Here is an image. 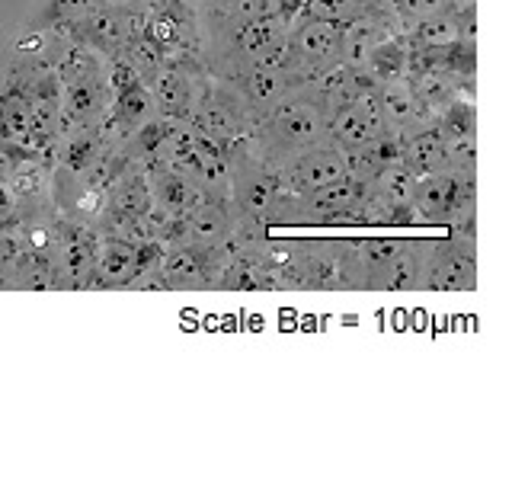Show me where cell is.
Here are the masks:
<instances>
[{
  "label": "cell",
  "mask_w": 512,
  "mask_h": 480,
  "mask_svg": "<svg viewBox=\"0 0 512 480\" xmlns=\"http://www.w3.org/2000/svg\"><path fill=\"white\" fill-rule=\"evenodd\" d=\"M327 116L330 112L314 100L308 87L301 84L292 93H285L266 116L256 119L247 141H250L253 154L263 157L266 164L276 170L285 164V160H292L301 151L314 148V144L330 141Z\"/></svg>",
  "instance_id": "6da1fadb"
},
{
  "label": "cell",
  "mask_w": 512,
  "mask_h": 480,
  "mask_svg": "<svg viewBox=\"0 0 512 480\" xmlns=\"http://www.w3.org/2000/svg\"><path fill=\"white\" fill-rule=\"evenodd\" d=\"M474 170H439L416 176L413 215L416 224H455L464 215H474Z\"/></svg>",
  "instance_id": "7a4b0ae2"
},
{
  "label": "cell",
  "mask_w": 512,
  "mask_h": 480,
  "mask_svg": "<svg viewBox=\"0 0 512 480\" xmlns=\"http://www.w3.org/2000/svg\"><path fill=\"white\" fill-rule=\"evenodd\" d=\"M164 244L151 237H100L90 288H132L144 272L160 263Z\"/></svg>",
  "instance_id": "3957f363"
},
{
  "label": "cell",
  "mask_w": 512,
  "mask_h": 480,
  "mask_svg": "<svg viewBox=\"0 0 512 480\" xmlns=\"http://www.w3.org/2000/svg\"><path fill=\"white\" fill-rule=\"evenodd\" d=\"M340 176H346V157L343 148H336L333 141L314 144V148L301 151L298 157L276 167L279 192H288V196H301V192L327 186L333 180H340Z\"/></svg>",
  "instance_id": "277c9868"
},
{
  "label": "cell",
  "mask_w": 512,
  "mask_h": 480,
  "mask_svg": "<svg viewBox=\"0 0 512 480\" xmlns=\"http://www.w3.org/2000/svg\"><path fill=\"white\" fill-rule=\"evenodd\" d=\"M477 285V253L471 237H445L432 244L426 263L423 288H439V292H471Z\"/></svg>",
  "instance_id": "5b68a950"
},
{
  "label": "cell",
  "mask_w": 512,
  "mask_h": 480,
  "mask_svg": "<svg viewBox=\"0 0 512 480\" xmlns=\"http://www.w3.org/2000/svg\"><path fill=\"white\" fill-rule=\"evenodd\" d=\"M384 132H391V128L375 103V90L330 109V116H327V138L343 151L365 148V144H372Z\"/></svg>",
  "instance_id": "8992f818"
},
{
  "label": "cell",
  "mask_w": 512,
  "mask_h": 480,
  "mask_svg": "<svg viewBox=\"0 0 512 480\" xmlns=\"http://www.w3.org/2000/svg\"><path fill=\"white\" fill-rule=\"evenodd\" d=\"M29 135V58L16 61L0 80V151L23 148Z\"/></svg>",
  "instance_id": "52a82bcc"
},
{
  "label": "cell",
  "mask_w": 512,
  "mask_h": 480,
  "mask_svg": "<svg viewBox=\"0 0 512 480\" xmlns=\"http://www.w3.org/2000/svg\"><path fill=\"white\" fill-rule=\"evenodd\" d=\"M340 39H343V23L330 20H314V16H295L292 29H288V42H292L298 61L304 64V80L314 68L330 61H340Z\"/></svg>",
  "instance_id": "ba28073f"
},
{
  "label": "cell",
  "mask_w": 512,
  "mask_h": 480,
  "mask_svg": "<svg viewBox=\"0 0 512 480\" xmlns=\"http://www.w3.org/2000/svg\"><path fill=\"white\" fill-rule=\"evenodd\" d=\"M432 244H436V240H404L400 250L378 269V276L372 279V285H368V292H375V288H384V292H410V288H423Z\"/></svg>",
  "instance_id": "9c48e42d"
},
{
  "label": "cell",
  "mask_w": 512,
  "mask_h": 480,
  "mask_svg": "<svg viewBox=\"0 0 512 480\" xmlns=\"http://www.w3.org/2000/svg\"><path fill=\"white\" fill-rule=\"evenodd\" d=\"M202 68L205 64H192V68H186V64H173V61L160 64L154 77L144 84L154 96L157 116L186 122L189 106H192V77H196V71H202Z\"/></svg>",
  "instance_id": "30bf717a"
},
{
  "label": "cell",
  "mask_w": 512,
  "mask_h": 480,
  "mask_svg": "<svg viewBox=\"0 0 512 480\" xmlns=\"http://www.w3.org/2000/svg\"><path fill=\"white\" fill-rule=\"evenodd\" d=\"M231 205L221 199H202L183 215V244L215 247L231 234Z\"/></svg>",
  "instance_id": "8fae6325"
},
{
  "label": "cell",
  "mask_w": 512,
  "mask_h": 480,
  "mask_svg": "<svg viewBox=\"0 0 512 480\" xmlns=\"http://www.w3.org/2000/svg\"><path fill=\"white\" fill-rule=\"evenodd\" d=\"M362 68L375 77V84H388V80H407L413 74V45L407 32H391L384 36L372 55L365 58Z\"/></svg>",
  "instance_id": "7c38bea8"
},
{
  "label": "cell",
  "mask_w": 512,
  "mask_h": 480,
  "mask_svg": "<svg viewBox=\"0 0 512 480\" xmlns=\"http://www.w3.org/2000/svg\"><path fill=\"white\" fill-rule=\"evenodd\" d=\"M400 160H404V164L416 176L448 170V164H445V144H442L439 128L436 125L416 128V132L400 138Z\"/></svg>",
  "instance_id": "4fadbf2b"
},
{
  "label": "cell",
  "mask_w": 512,
  "mask_h": 480,
  "mask_svg": "<svg viewBox=\"0 0 512 480\" xmlns=\"http://www.w3.org/2000/svg\"><path fill=\"white\" fill-rule=\"evenodd\" d=\"M407 84L413 90V100L420 103L426 112H432L436 119H439V112L461 93V87L455 84V80L442 71H413L407 77Z\"/></svg>",
  "instance_id": "5bb4252c"
},
{
  "label": "cell",
  "mask_w": 512,
  "mask_h": 480,
  "mask_svg": "<svg viewBox=\"0 0 512 480\" xmlns=\"http://www.w3.org/2000/svg\"><path fill=\"white\" fill-rule=\"evenodd\" d=\"M96 10V0H45L39 13L26 23L32 32H64Z\"/></svg>",
  "instance_id": "9a60e30c"
},
{
  "label": "cell",
  "mask_w": 512,
  "mask_h": 480,
  "mask_svg": "<svg viewBox=\"0 0 512 480\" xmlns=\"http://www.w3.org/2000/svg\"><path fill=\"white\" fill-rule=\"evenodd\" d=\"M13 288H32V292H48V288H55L52 256L39 253V250H26L20 244L16 266H13Z\"/></svg>",
  "instance_id": "2e32d148"
},
{
  "label": "cell",
  "mask_w": 512,
  "mask_h": 480,
  "mask_svg": "<svg viewBox=\"0 0 512 480\" xmlns=\"http://www.w3.org/2000/svg\"><path fill=\"white\" fill-rule=\"evenodd\" d=\"M375 192H381L384 199L400 205V208H413V189H416V173L404 164V160H397V164H388L375 173V180L368 183Z\"/></svg>",
  "instance_id": "e0dca14e"
},
{
  "label": "cell",
  "mask_w": 512,
  "mask_h": 480,
  "mask_svg": "<svg viewBox=\"0 0 512 480\" xmlns=\"http://www.w3.org/2000/svg\"><path fill=\"white\" fill-rule=\"evenodd\" d=\"M368 7V0H301V16H314V20L330 23H349Z\"/></svg>",
  "instance_id": "ac0fdd59"
},
{
  "label": "cell",
  "mask_w": 512,
  "mask_h": 480,
  "mask_svg": "<svg viewBox=\"0 0 512 480\" xmlns=\"http://www.w3.org/2000/svg\"><path fill=\"white\" fill-rule=\"evenodd\" d=\"M445 144V164L448 170H474L477 167V135H448Z\"/></svg>",
  "instance_id": "d6986e66"
},
{
  "label": "cell",
  "mask_w": 512,
  "mask_h": 480,
  "mask_svg": "<svg viewBox=\"0 0 512 480\" xmlns=\"http://www.w3.org/2000/svg\"><path fill=\"white\" fill-rule=\"evenodd\" d=\"M16 253H20V240H16V234H0V288H13Z\"/></svg>",
  "instance_id": "ffe728a7"
},
{
  "label": "cell",
  "mask_w": 512,
  "mask_h": 480,
  "mask_svg": "<svg viewBox=\"0 0 512 480\" xmlns=\"http://www.w3.org/2000/svg\"><path fill=\"white\" fill-rule=\"evenodd\" d=\"M138 4H144V0H96V7H103V10H125Z\"/></svg>",
  "instance_id": "44dd1931"
}]
</instances>
